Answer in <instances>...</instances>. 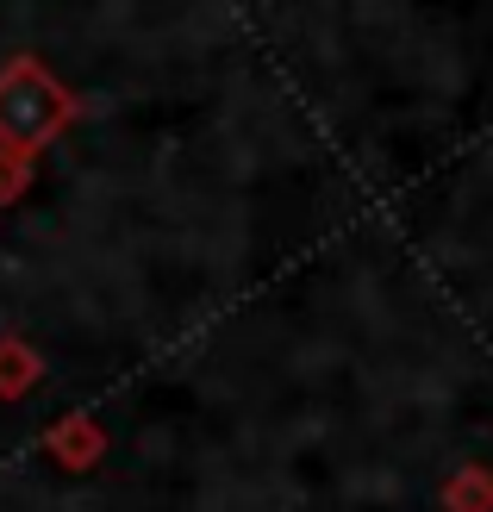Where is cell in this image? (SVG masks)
I'll list each match as a JSON object with an SVG mask.
<instances>
[{"label":"cell","mask_w":493,"mask_h":512,"mask_svg":"<svg viewBox=\"0 0 493 512\" xmlns=\"http://www.w3.org/2000/svg\"><path fill=\"white\" fill-rule=\"evenodd\" d=\"M57 456L69 469H88L94 456H100V425H88V419H75L69 431H57Z\"/></svg>","instance_id":"7a4b0ae2"},{"label":"cell","mask_w":493,"mask_h":512,"mask_svg":"<svg viewBox=\"0 0 493 512\" xmlns=\"http://www.w3.org/2000/svg\"><path fill=\"white\" fill-rule=\"evenodd\" d=\"M69 119H75V100L44 63L13 57L0 69V144L7 150H19V157L25 150H44Z\"/></svg>","instance_id":"6da1fadb"},{"label":"cell","mask_w":493,"mask_h":512,"mask_svg":"<svg viewBox=\"0 0 493 512\" xmlns=\"http://www.w3.org/2000/svg\"><path fill=\"white\" fill-rule=\"evenodd\" d=\"M450 512H493V475H481V469H469L450 488Z\"/></svg>","instance_id":"3957f363"}]
</instances>
